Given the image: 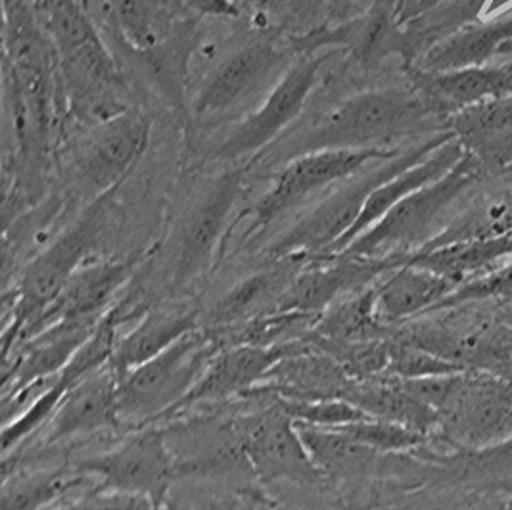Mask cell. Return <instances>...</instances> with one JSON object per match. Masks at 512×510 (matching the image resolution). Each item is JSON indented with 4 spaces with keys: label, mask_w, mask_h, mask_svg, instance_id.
<instances>
[{
    "label": "cell",
    "mask_w": 512,
    "mask_h": 510,
    "mask_svg": "<svg viewBox=\"0 0 512 510\" xmlns=\"http://www.w3.org/2000/svg\"><path fill=\"white\" fill-rule=\"evenodd\" d=\"M484 457H488L491 463L512 464V436L489 447Z\"/></svg>",
    "instance_id": "cell-42"
},
{
    "label": "cell",
    "mask_w": 512,
    "mask_h": 510,
    "mask_svg": "<svg viewBox=\"0 0 512 510\" xmlns=\"http://www.w3.org/2000/svg\"><path fill=\"white\" fill-rule=\"evenodd\" d=\"M223 348L204 326L119 378V417L133 430L167 420Z\"/></svg>",
    "instance_id": "cell-5"
},
{
    "label": "cell",
    "mask_w": 512,
    "mask_h": 510,
    "mask_svg": "<svg viewBox=\"0 0 512 510\" xmlns=\"http://www.w3.org/2000/svg\"><path fill=\"white\" fill-rule=\"evenodd\" d=\"M139 259V255H131L125 259L87 261L45 311L33 336L60 321L102 319L119 302L117 294L133 277Z\"/></svg>",
    "instance_id": "cell-18"
},
{
    "label": "cell",
    "mask_w": 512,
    "mask_h": 510,
    "mask_svg": "<svg viewBox=\"0 0 512 510\" xmlns=\"http://www.w3.org/2000/svg\"><path fill=\"white\" fill-rule=\"evenodd\" d=\"M94 487L98 486L93 476L77 470L73 464L14 472V476L4 478L2 510H50L70 501L71 493H85Z\"/></svg>",
    "instance_id": "cell-28"
},
{
    "label": "cell",
    "mask_w": 512,
    "mask_h": 510,
    "mask_svg": "<svg viewBox=\"0 0 512 510\" xmlns=\"http://www.w3.org/2000/svg\"><path fill=\"white\" fill-rule=\"evenodd\" d=\"M292 64L290 48L269 39L252 41L213 70L192 110L198 117L229 116L254 100H263Z\"/></svg>",
    "instance_id": "cell-9"
},
{
    "label": "cell",
    "mask_w": 512,
    "mask_h": 510,
    "mask_svg": "<svg viewBox=\"0 0 512 510\" xmlns=\"http://www.w3.org/2000/svg\"><path fill=\"white\" fill-rule=\"evenodd\" d=\"M108 12L123 39L139 52L167 47L196 12L187 0H108Z\"/></svg>",
    "instance_id": "cell-26"
},
{
    "label": "cell",
    "mask_w": 512,
    "mask_h": 510,
    "mask_svg": "<svg viewBox=\"0 0 512 510\" xmlns=\"http://www.w3.org/2000/svg\"><path fill=\"white\" fill-rule=\"evenodd\" d=\"M280 407L294 422H302L317 428H340L351 422H359L369 417L359 407L346 399H326V401H284L279 399Z\"/></svg>",
    "instance_id": "cell-36"
},
{
    "label": "cell",
    "mask_w": 512,
    "mask_h": 510,
    "mask_svg": "<svg viewBox=\"0 0 512 510\" xmlns=\"http://www.w3.org/2000/svg\"><path fill=\"white\" fill-rule=\"evenodd\" d=\"M73 466L93 476L98 489L142 495L163 509L173 482L181 480L167 432L156 424L137 428L116 447L75 461Z\"/></svg>",
    "instance_id": "cell-6"
},
{
    "label": "cell",
    "mask_w": 512,
    "mask_h": 510,
    "mask_svg": "<svg viewBox=\"0 0 512 510\" xmlns=\"http://www.w3.org/2000/svg\"><path fill=\"white\" fill-rule=\"evenodd\" d=\"M298 342L279 348L259 346H225L213 357L206 372L185 397L173 417L200 405H223L238 397H246L261 386L267 372L271 371L284 355L298 348Z\"/></svg>",
    "instance_id": "cell-16"
},
{
    "label": "cell",
    "mask_w": 512,
    "mask_h": 510,
    "mask_svg": "<svg viewBox=\"0 0 512 510\" xmlns=\"http://www.w3.org/2000/svg\"><path fill=\"white\" fill-rule=\"evenodd\" d=\"M461 284L419 265L399 263L374 286V313L382 326L436 311Z\"/></svg>",
    "instance_id": "cell-22"
},
{
    "label": "cell",
    "mask_w": 512,
    "mask_h": 510,
    "mask_svg": "<svg viewBox=\"0 0 512 510\" xmlns=\"http://www.w3.org/2000/svg\"><path fill=\"white\" fill-rule=\"evenodd\" d=\"M98 323L100 319L54 323L27 340L20 348L2 357L4 401L35 390L54 378L93 336Z\"/></svg>",
    "instance_id": "cell-14"
},
{
    "label": "cell",
    "mask_w": 512,
    "mask_h": 510,
    "mask_svg": "<svg viewBox=\"0 0 512 510\" xmlns=\"http://www.w3.org/2000/svg\"><path fill=\"white\" fill-rule=\"evenodd\" d=\"M488 0H443L438 6L426 10L417 18L403 22L397 35V48L415 62L422 52L443 39L476 24Z\"/></svg>",
    "instance_id": "cell-30"
},
{
    "label": "cell",
    "mask_w": 512,
    "mask_h": 510,
    "mask_svg": "<svg viewBox=\"0 0 512 510\" xmlns=\"http://www.w3.org/2000/svg\"><path fill=\"white\" fill-rule=\"evenodd\" d=\"M353 384L350 376L328 355L311 348L307 336L298 348L284 355L267 372L261 390L284 401H326L344 399Z\"/></svg>",
    "instance_id": "cell-20"
},
{
    "label": "cell",
    "mask_w": 512,
    "mask_h": 510,
    "mask_svg": "<svg viewBox=\"0 0 512 510\" xmlns=\"http://www.w3.org/2000/svg\"><path fill=\"white\" fill-rule=\"evenodd\" d=\"M152 123L137 108L94 125L73 162L75 185L94 200L114 192L144 156Z\"/></svg>",
    "instance_id": "cell-11"
},
{
    "label": "cell",
    "mask_w": 512,
    "mask_h": 510,
    "mask_svg": "<svg viewBox=\"0 0 512 510\" xmlns=\"http://www.w3.org/2000/svg\"><path fill=\"white\" fill-rule=\"evenodd\" d=\"M447 129L465 146V150H472L486 140L511 131L512 94L468 106L453 114L447 121Z\"/></svg>",
    "instance_id": "cell-34"
},
{
    "label": "cell",
    "mask_w": 512,
    "mask_h": 510,
    "mask_svg": "<svg viewBox=\"0 0 512 510\" xmlns=\"http://www.w3.org/2000/svg\"><path fill=\"white\" fill-rule=\"evenodd\" d=\"M112 194L91 202L68 229L60 232L25 267L14 288L12 302H6L2 357L33 338L45 311L100 246L110 221Z\"/></svg>",
    "instance_id": "cell-2"
},
{
    "label": "cell",
    "mask_w": 512,
    "mask_h": 510,
    "mask_svg": "<svg viewBox=\"0 0 512 510\" xmlns=\"http://www.w3.org/2000/svg\"><path fill=\"white\" fill-rule=\"evenodd\" d=\"M509 2L512 0H489V12H493V10H499V8H503V6H507Z\"/></svg>",
    "instance_id": "cell-44"
},
{
    "label": "cell",
    "mask_w": 512,
    "mask_h": 510,
    "mask_svg": "<svg viewBox=\"0 0 512 510\" xmlns=\"http://www.w3.org/2000/svg\"><path fill=\"white\" fill-rule=\"evenodd\" d=\"M509 255H512V234L497 240L461 242V244L420 250L417 254L403 257L399 263L419 265L428 271H434L438 275L463 284L466 277L476 275L482 269H488L493 263Z\"/></svg>",
    "instance_id": "cell-31"
},
{
    "label": "cell",
    "mask_w": 512,
    "mask_h": 510,
    "mask_svg": "<svg viewBox=\"0 0 512 510\" xmlns=\"http://www.w3.org/2000/svg\"><path fill=\"white\" fill-rule=\"evenodd\" d=\"M348 436L350 440L357 441L376 453H392V451H405L415 449L424 440V434L413 428L378 420V418H365L359 422H351L346 426L334 428Z\"/></svg>",
    "instance_id": "cell-35"
},
{
    "label": "cell",
    "mask_w": 512,
    "mask_h": 510,
    "mask_svg": "<svg viewBox=\"0 0 512 510\" xmlns=\"http://www.w3.org/2000/svg\"><path fill=\"white\" fill-rule=\"evenodd\" d=\"M236 424L242 451L257 480L302 487L325 484L326 476L307 453L296 422L284 413L275 395L269 405L236 415Z\"/></svg>",
    "instance_id": "cell-8"
},
{
    "label": "cell",
    "mask_w": 512,
    "mask_h": 510,
    "mask_svg": "<svg viewBox=\"0 0 512 510\" xmlns=\"http://www.w3.org/2000/svg\"><path fill=\"white\" fill-rule=\"evenodd\" d=\"M309 259H273L265 269L236 282L204 315L202 326L213 336H221L234 326L244 325L261 315L277 311L282 296Z\"/></svg>",
    "instance_id": "cell-19"
},
{
    "label": "cell",
    "mask_w": 512,
    "mask_h": 510,
    "mask_svg": "<svg viewBox=\"0 0 512 510\" xmlns=\"http://www.w3.org/2000/svg\"><path fill=\"white\" fill-rule=\"evenodd\" d=\"M497 179L501 181V183H505L507 186H511L512 188V163L501 173V175H497Z\"/></svg>",
    "instance_id": "cell-43"
},
{
    "label": "cell",
    "mask_w": 512,
    "mask_h": 510,
    "mask_svg": "<svg viewBox=\"0 0 512 510\" xmlns=\"http://www.w3.org/2000/svg\"><path fill=\"white\" fill-rule=\"evenodd\" d=\"M50 510H163V507L142 495H129L94 487L91 491L79 493L75 499L64 501Z\"/></svg>",
    "instance_id": "cell-38"
},
{
    "label": "cell",
    "mask_w": 512,
    "mask_h": 510,
    "mask_svg": "<svg viewBox=\"0 0 512 510\" xmlns=\"http://www.w3.org/2000/svg\"><path fill=\"white\" fill-rule=\"evenodd\" d=\"M202 326V315L187 307H148L135 325L121 334L112 367L119 378L171 348L188 332Z\"/></svg>",
    "instance_id": "cell-25"
},
{
    "label": "cell",
    "mask_w": 512,
    "mask_h": 510,
    "mask_svg": "<svg viewBox=\"0 0 512 510\" xmlns=\"http://www.w3.org/2000/svg\"><path fill=\"white\" fill-rule=\"evenodd\" d=\"M466 152L478 158V162L482 163L489 177H497L512 163V129Z\"/></svg>",
    "instance_id": "cell-39"
},
{
    "label": "cell",
    "mask_w": 512,
    "mask_h": 510,
    "mask_svg": "<svg viewBox=\"0 0 512 510\" xmlns=\"http://www.w3.org/2000/svg\"><path fill=\"white\" fill-rule=\"evenodd\" d=\"M443 0H401V8H399V24L417 18L420 14H424L426 10L438 6Z\"/></svg>",
    "instance_id": "cell-41"
},
{
    "label": "cell",
    "mask_w": 512,
    "mask_h": 510,
    "mask_svg": "<svg viewBox=\"0 0 512 510\" xmlns=\"http://www.w3.org/2000/svg\"><path fill=\"white\" fill-rule=\"evenodd\" d=\"M188 6L196 14L215 16V18H238L240 10L236 0H187Z\"/></svg>",
    "instance_id": "cell-40"
},
{
    "label": "cell",
    "mask_w": 512,
    "mask_h": 510,
    "mask_svg": "<svg viewBox=\"0 0 512 510\" xmlns=\"http://www.w3.org/2000/svg\"><path fill=\"white\" fill-rule=\"evenodd\" d=\"M401 154L397 148L373 150H325L309 152L282 165L273 185L254 208L252 232L265 231L296 209L309 204L330 186L340 185L367 165Z\"/></svg>",
    "instance_id": "cell-7"
},
{
    "label": "cell",
    "mask_w": 512,
    "mask_h": 510,
    "mask_svg": "<svg viewBox=\"0 0 512 510\" xmlns=\"http://www.w3.org/2000/svg\"><path fill=\"white\" fill-rule=\"evenodd\" d=\"M486 177L489 175L478 158L465 152L449 173L403 198L342 254L392 259L397 267L403 257L420 252L447 229Z\"/></svg>",
    "instance_id": "cell-3"
},
{
    "label": "cell",
    "mask_w": 512,
    "mask_h": 510,
    "mask_svg": "<svg viewBox=\"0 0 512 510\" xmlns=\"http://www.w3.org/2000/svg\"><path fill=\"white\" fill-rule=\"evenodd\" d=\"M252 510H271V509H269V505H265V503H259V501H254V503H252Z\"/></svg>",
    "instance_id": "cell-45"
},
{
    "label": "cell",
    "mask_w": 512,
    "mask_h": 510,
    "mask_svg": "<svg viewBox=\"0 0 512 510\" xmlns=\"http://www.w3.org/2000/svg\"><path fill=\"white\" fill-rule=\"evenodd\" d=\"M512 60V12L486 24H470L422 52L413 71L447 73Z\"/></svg>",
    "instance_id": "cell-21"
},
{
    "label": "cell",
    "mask_w": 512,
    "mask_h": 510,
    "mask_svg": "<svg viewBox=\"0 0 512 510\" xmlns=\"http://www.w3.org/2000/svg\"><path fill=\"white\" fill-rule=\"evenodd\" d=\"M244 175V167L223 173L190 213L175 255L173 282L177 286H187L210 269L244 192Z\"/></svg>",
    "instance_id": "cell-12"
},
{
    "label": "cell",
    "mask_w": 512,
    "mask_h": 510,
    "mask_svg": "<svg viewBox=\"0 0 512 510\" xmlns=\"http://www.w3.org/2000/svg\"><path fill=\"white\" fill-rule=\"evenodd\" d=\"M119 426V374L110 363L71 388L41 432L45 445H58Z\"/></svg>",
    "instance_id": "cell-17"
},
{
    "label": "cell",
    "mask_w": 512,
    "mask_h": 510,
    "mask_svg": "<svg viewBox=\"0 0 512 510\" xmlns=\"http://www.w3.org/2000/svg\"><path fill=\"white\" fill-rule=\"evenodd\" d=\"M411 79L413 89L424 94L447 116H453L468 106L511 96L512 60L447 73L411 70Z\"/></svg>",
    "instance_id": "cell-23"
},
{
    "label": "cell",
    "mask_w": 512,
    "mask_h": 510,
    "mask_svg": "<svg viewBox=\"0 0 512 510\" xmlns=\"http://www.w3.org/2000/svg\"><path fill=\"white\" fill-rule=\"evenodd\" d=\"M453 137L455 135L449 129L434 133L411 150L397 154L390 160L378 162L371 169L365 167L357 175L342 181L336 188L326 192L288 231L282 232L277 240H273L267 248V255L271 259L325 257L350 232L369 196L378 186L394 179L401 171L422 162L426 156H430L436 148H440Z\"/></svg>",
    "instance_id": "cell-4"
},
{
    "label": "cell",
    "mask_w": 512,
    "mask_h": 510,
    "mask_svg": "<svg viewBox=\"0 0 512 510\" xmlns=\"http://www.w3.org/2000/svg\"><path fill=\"white\" fill-rule=\"evenodd\" d=\"M303 445L311 455L313 463L326 476L332 478H351L369 468L376 451L350 440L334 428H317L296 422Z\"/></svg>",
    "instance_id": "cell-32"
},
{
    "label": "cell",
    "mask_w": 512,
    "mask_h": 510,
    "mask_svg": "<svg viewBox=\"0 0 512 510\" xmlns=\"http://www.w3.org/2000/svg\"><path fill=\"white\" fill-rule=\"evenodd\" d=\"M453 436L468 443L503 441L512 436V382L493 374H465L440 411Z\"/></svg>",
    "instance_id": "cell-15"
},
{
    "label": "cell",
    "mask_w": 512,
    "mask_h": 510,
    "mask_svg": "<svg viewBox=\"0 0 512 510\" xmlns=\"http://www.w3.org/2000/svg\"><path fill=\"white\" fill-rule=\"evenodd\" d=\"M465 152V146L453 137L442 144L440 148H436L430 156H426L422 162L401 171L394 179L378 186L369 196L365 208L361 211L359 219L355 221L350 232L325 257L342 254L355 238H359L363 232L369 231L403 198H407L409 194L417 192L422 186L430 185V183L438 181L445 173H449L457 163L461 162Z\"/></svg>",
    "instance_id": "cell-24"
},
{
    "label": "cell",
    "mask_w": 512,
    "mask_h": 510,
    "mask_svg": "<svg viewBox=\"0 0 512 510\" xmlns=\"http://www.w3.org/2000/svg\"><path fill=\"white\" fill-rule=\"evenodd\" d=\"M328 58L330 54H315L296 60L256 110L244 117L219 144L215 158L236 162L269 148L302 114Z\"/></svg>",
    "instance_id": "cell-10"
},
{
    "label": "cell",
    "mask_w": 512,
    "mask_h": 510,
    "mask_svg": "<svg viewBox=\"0 0 512 510\" xmlns=\"http://www.w3.org/2000/svg\"><path fill=\"white\" fill-rule=\"evenodd\" d=\"M495 185H482L451 219L447 229L426 248H440L461 242L497 240L512 234V188L495 177ZM417 254V252H415Z\"/></svg>",
    "instance_id": "cell-27"
},
{
    "label": "cell",
    "mask_w": 512,
    "mask_h": 510,
    "mask_svg": "<svg viewBox=\"0 0 512 510\" xmlns=\"http://www.w3.org/2000/svg\"><path fill=\"white\" fill-rule=\"evenodd\" d=\"M380 321L374 313V284L330 305L319 317L313 332L330 340H376Z\"/></svg>",
    "instance_id": "cell-33"
},
{
    "label": "cell",
    "mask_w": 512,
    "mask_h": 510,
    "mask_svg": "<svg viewBox=\"0 0 512 510\" xmlns=\"http://www.w3.org/2000/svg\"><path fill=\"white\" fill-rule=\"evenodd\" d=\"M392 259H365L338 254L309 259L282 296L277 311L323 315L330 305L373 286V280L392 271Z\"/></svg>",
    "instance_id": "cell-13"
},
{
    "label": "cell",
    "mask_w": 512,
    "mask_h": 510,
    "mask_svg": "<svg viewBox=\"0 0 512 510\" xmlns=\"http://www.w3.org/2000/svg\"><path fill=\"white\" fill-rule=\"evenodd\" d=\"M240 510H252V503H250V505H248V507H246V509H240Z\"/></svg>",
    "instance_id": "cell-46"
},
{
    "label": "cell",
    "mask_w": 512,
    "mask_h": 510,
    "mask_svg": "<svg viewBox=\"0 0 512 510\" xmlns=\"http://www.w3.org/2000/svg\"><path fill=\"white\" fill-rule=\"evenodd\" d=\"M344 399L359 407L369 417L401 424L422 434L440 422L438 413L424 405L415 395L409 394L394 376L384 380H353Z\"/></svg>",
    "instance_id": "cell-29"
},
{
    "label": "cell",
    "mask_w": 512,
    "mask_h": 510,
    "mask_svg": "<svg viewBox=\"0 0 512 510\" xmlns=\"http://www.w3.org/2000/svg\"><path fill=\"white\" fill-rule=\"evenodd\" d=\"M484 298H499L512 303V259L511 263L503 265L501 269H495L489 275H484L482 279L461 284L436 311L472 302V300H484Z\"/></svg>",
    "instance_id": "cell-37"
},
{
    "label": "cell",
    "mask_w": 512,
    "mask_h": 510,
    "mask_svg": "<svg viewBox=\"0 0 512 510\" xmlns=\"http://www.w3.org/2000/svg\"><path fill=\"white\" fill-rule=\"evenodd\" d=\"M449 117L417 89L365 91L338 102L307 129L271 150L277 160L288 162L309 152L390 148V142Z\"/></svg>",
    "instance_id": "cell-1"
}]
</instances>
